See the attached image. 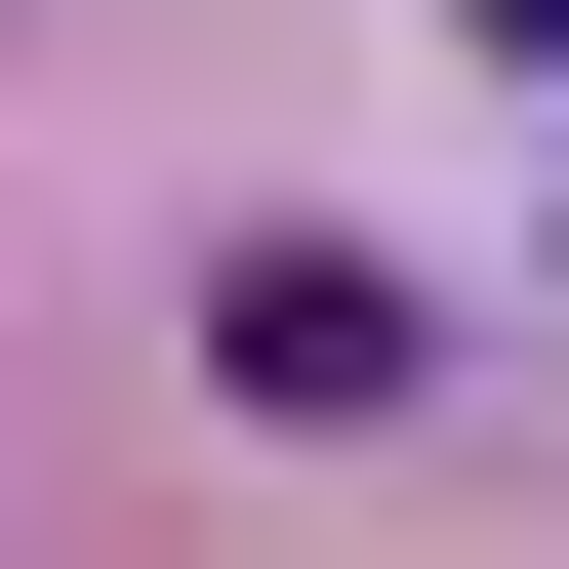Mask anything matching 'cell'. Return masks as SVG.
<instances>
[{
    "label": "cell",
    "instance_id": "obj_1",
    "mask_svg": "<svg viewBox=\"0 0 569 569\" xmlns=\"http://www.w3.org/2000/svg\"><path fill=\"white\" fill-rule=\"evenodd\" d=\"M244 407H407V284L367 244H244Z\"/></svg>",
    "mask_w": 569,
    "mask_h": 569
},
{
    "label": "cell",
    "instance_id": "obj_2",
    "mask_svg": "<svg viewBox=\"0 0 569 569\" xmlns=\"http://www.w3.org/2000/svg\"><path fill=\"white\" fill-rule=\"evenodd\" d=\"M488 41H569V0H488Z\"/></svg>",
    "mask_w": 569,
    "mask_h": 569
}]
</instances>
